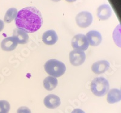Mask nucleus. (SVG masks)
<instances>
[{"mask_svg":"<svg viewBox=\"0 0 121 113\" xmlns=\"http://www.w3.org/2000/svg\"><path fill=\"white\" fill-rule=\"evenodd\" d=\"M15 19L17 28L26 33L36 32L43 23L41 13L34 7H25L20 10Z\"/></svg>","mask_w":121,"mask_h":113,"instance_id":"obj_1","label":"nucleus"},{"mask_svg":"<svg viewBox=\"0 0 121 113\" xmlns=\"http://www.w3.org/2000/svg\"><path fill=\"white\" fill-rule=\"evenodd\" d=\"M44 69L48 75L56 78L62 76L64 74L66 71V67L63 62L52 59L45 62Z\"/></svg>","mask_w":121,"mask_h":113,"instance_id":"obj_2","label":"nucleus"},{"mask_svg":"<svg viewBox=\"0 0 121 113\" xmlns=\"http://www.w3.org/2000/svg\"><path fill=\"white\" fill-rule=\"evenodd\" d=\"M110 85L108 80L102 77H96L91 83V91L98 97H102L109 91Z\"/></svg>","mask_w":121,"mask_h":113,"instance_id":"obj_3","label":"nucleus"},{"mask_svg":"<svg viewBox=\"0 0 121 113\" xmlns=\"http://www.w3.org/2000/svg\"><path fill=\"white\" fill-rule=\"evenodd\" d=\"M72 46L74 50L85 51L88 48L89 43L86 36L82 34H78L72 39Z\"/></svg>","mask_w":121,"mask_h":113,"instance_id":"obj_4","label":"nucleus"},{"mask_svg":"<svg viewBox=\"0 0 121 113\" xmlns=\"http://www.w3.org/2000/svg\"><path fill=\"white\" fill-rule=\"evenodd\" d=\"M76 22L79 27L82 29L88 27L93 22L92 15L88 12H81L76 17Z\"/></svg>","mask_w":121,"mask_h":113,"instance_id":"obj_5","label":"nucleus"},{"mask_svg":"<svg viewBox=\"0 0 121 113\" xmlns=\"http://www.w3.org/2000/svg\"><path fill=\"white\" fill-rule=\"evenodd\" d=\"M85 54L83 51L74 50L69 54V59L72 65L75 67L80 66L85 61Z\"/></svg>","mask_w":121,"mask_h":113,"instance_id":"obj_6","label":"nucleus"},{"mask_svg":"<svg viewBox=\"0 0 121 113\" xmlns=\"http://www.w3.org/2000/svg\"><path fill=\"white\" fill-rule=\"evenodd\" d=\"M16 39L13 36L6 38L4 39L1 43V47L3 50L5 51H13L17 48L18 46Z\"/></svg>","mask_w":121,"mask_h":113,"instance_id":"obj_7","label":"nucleus"},{"mask_svg":"<svg viewBox=\"0 0 121 113\" xmlns=\"http://www.w3.org/2000/svg\"><path fill=\"white\" fill-rule=\"evenodd\" d=\"M60 98L55 94H49L44 98V104L47 108L55 109L60 105Z\"/></svg>","mask_w":121,"mask_h":113,"instance_id":"obj_8","label":"nucleus"},{"mask_svg":"<svg viewBox=\"0 0 121 113\" xmlns=\"http://www.w3.org/2000/svg\"><path fill=\"white\" fill-rule=\"evenodd\" d=\"M110 67V63L107 61L102 60L95 62L91 66V70L96 75H100L107 71Z\"/></svg>","mask_w":121,"mask_h":113,"instance_id":"obj_9","label":"nucleus"},{"mask_svg":"<svg viewBox=\"0 0 121 113\" xmlns=\"http://www.w3.org/2000/svg\"><path fill=\"white\" fill-rule=\"evenodd\" d=\"M87 39L90 46L96 47L102 42V36L98 31L91 30L88 32L86 35Z\"/></svg>","mask_w":121,"mask_h":113,"instance_id":"obj_10","label":"nucleus"},{"mask_svg":"<svg viewBox=\"0 0 121 113\" xmlns=\"http://www.w3.org/2000/svg\"><path fill=\"white\" fill-rule=\"evenodd\" d=\"M112 8L108 4H102L97 10V16L99 19L102 21L109 19L112 16Z\"/></svg>","mask_w":121,"mask_h":113,"instance_id":"obj_11","label":"nucleus"},{"mask_svg":"<svg viewBox=\"0 0 121 113\" xmlns=\"http://www.w3.org/2000/svg\"><path fill=\"white\" fill-rule=\"evenodd\" d=\"M58 37L56 33L53 30L46 31L44 32L42 36V40L43 42L48 46L54 45L58 41Z\"/></svg>","mask_w":121,"mask_h":113,"instance_id":"obj_12","label":"nucleus"},{"mask_svg":"<svg viewBox=\"0 0 121 113\" xmlns=\"http://www.w3.org/2000/svg\"><path fill=\"white\" fill-rule=\"evenodd\" d=\"M13 37L15 38L18 44H25L29 41V35L27 33L22 30L21 29H15L13 33Z\"/></svg>","mask_w":121,"mask_h":113,"instance_id":"obj_13","label":"nucleus"},{"mask_svg":"<svg viewBox=\"0 0 121 113\" xmlns=\"http://www.w3.org/2000/svg\"><path fill=\"white\" fill-rule=\"evenodd\" d=\"M107 100L108 103L113 104L121 100V92L116 88H113L109 91L107 94Z\"/></svg>","mask_w":121,"mask_h":113,"instance_id":"obj_14","label":"nucleus"},{"mask_svg":"<svg viewBox=\"0 0 121 113\" xmlns=\"http://www.w3.org/2000/svg\"><path fill=\"white\" fill-rule=\"evenodd\" d=\"M43 85L46 90L52 91L58 85V80L56 77L50 76H48L44 79L43 81Z\"/></svg>","mask_w":121,"mask_h":113,"instance_id":"obj_15","label":"nucleus"},{"mask_svg":"<svg viewBox=\"0 0 121 113\" xmlns=\"http://www.w3.org/2000/svg\"><path fill=\"white\" fill-rule=\"evenodd\" d=\"M18 12L17 8H13V7L7 10L4 16V22L6 23H10L14 19L16 18Z\"/></svg>","mask_w":121,"mask_h":113,"instance_id":"obj_16","label":"nucleus"},{"mask_svg":"<svg viewBox=\"0 0 121 113\" xmlns=\"http://www.w3.org/2000/svg\"><path fill=\"white\" fill-rule=\"evenodd\" d=\"M113 38L116 46L121 48V24H119L114 29L113 33Z\"/></svg>","mask_w":121,"mask_h":113,"instance_id":"obj_17","label":"nucleus"},{"mask_svg":"<svg viewBox=\"0 0 121 113\" xmlns=\"http://www.w3.org/2000/svg\"><path fill=\"white\" fill-rule=\"evenodd\" d=\"M10 109V105L7 101L0 100V113H8Z\"/></svg>","mask_w":121,"mask_h":113,"instance_id":"obj_18","label":"nucleus"},{"mask_svg":"<svg viewBox=\"0 0 121 113\" xmlns=\"http://www.w3.org/2000/svg\"><path fill=\"white\" fill-rule=\"evenodd\" d=\"M17 113H32L30 109L26 106H21L17 110Z\"/></svg>","mask_w":121,"mask_h":113,"instance_id":"obj_19","label":"nucleus"},{"mask_svg":"<svg viewBox=\"0 0 121 113\" xmlns=\"http://www.w3.org/2000/svg\"><path fill=\"white\" fill-rule=\"evenodd\" d=\"M72 113H85L84 111L82 110V109L77 108V109H74V110L72 112Z\"/></svg>","mask_w":121,"mask_h":113,"instance_id":"obj_20","label":"nucleus"},{"mask_svg":"<svg viewBox=\"0 0 121 113\" xmlns=\"http://www.w3.org/2000/svg\"><path fill=\"white\" fill-rule=\"evenodd\" d=\"M4 22L2 21L1 19H0V32H1L4 29Z\"/></svg>","mask_w":121,"mask_h":113,"instance_id":"obj_21","label":"nucleus"},{"mask_svg":"<svg viewBox=\"0 0 121 113\" xmlns=\"http://www.w3.org/2000/svg\"><path fill=\"white\" fill-rule=\"evenodd\" d=\"M66 1L69 2V3H73V2L76 1V0H65Z\"/></svg>","mask_w":121,"mask_h":113,"instance_id":"obj_22","label":"nucleus"},{"mask_svg":"<svg viewBox=\"0 0 121 113\" xmlns=\"http://www.w3.org/2000/svg\"><path fill=\"white\" fill-rule=\"evenodd\" d=\"M52 1H53L54 2H58V1H60V0H52Z\"/></svg>","mask_w":121,"mask_h":113,"instance_id":"obj_23","label":"nucleus"},{"mask_svg":"<svg viewBox=\"0 0 121 113\" xmlns=\"http://www.w3.org/2000/svg\"></svg>","mask_w":121,"mask_h":113,"instance_id":"obj_24","label":"nucleus"}]
</instances>
